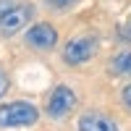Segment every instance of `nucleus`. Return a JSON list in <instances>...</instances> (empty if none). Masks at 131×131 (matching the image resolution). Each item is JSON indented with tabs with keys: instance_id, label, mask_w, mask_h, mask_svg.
Wrapping results in <instances>:
<instances>
[{
	"instance_id": "9d476101",
	"label": "nucleus",
	"mask_w": 131,
	"mask_h": 131,
	"mask_svg": "<svg viewBox=\"0 0 131 131\" xmlns=\"http://www.w3.org/2000/svg\"><path fill=\"white\" fill-rule=\"evenodd\" d=\"M50 5H55V8H66V5H71L73 0H47Z\"/></svg>"
},
{
	"instance_id": "f257e3e1",
	"label": "nucleus",
	"mask_w": 131,
	"mask_h": 131,
	"mask_svg": "<svg viewBox=\"0 0 131 131\" xmlns=\"http://www.w3.org/2000/svg\"><path fill=\"white\" fill-rule=\"evenodd\" d=\"M39 110L31 102H8L0 105V128H24L37 123Z\"/></svg>"
},
{
	"instance_id": "423d86ee",
	"label": "nucleus",
	"mask_w": 131,
	"mask_h": 131,
	"mask_svg": "<svg viewBox=\"0 0 131 131\" xmlns=\"http://www.w3.org/2000/svg\"><path fill=\"white\" fill-rule=\"evenodd\" d=\"M79 131H118V126L102 113H84L79 118Z\"/></svg>"
},
{
	"instance_id": "f03ea898",
	"label": "nucleus",
	"mask_w": 131,
	"mask_h": 131,
	"mask_svg": "<svg viewBox=\"0 0 131 131\" xmlns=\"http://www.w3.org/2000/svg\"><path fill=\"white\" fill-rule=\"evenodd\" d=\"M94 52H97V39L94 37H76V39H71L66 45L63 58H66V63L79 66V63H86Z\"/></svg>"
},
{
	"instance_id": "39448f33",
	"label": "nucleus",
	"mask_w": 131,
	"mask_h": 131,
	"mask_svg": "<svg viewBox=\"0 0 131 131\" xmlns=\"http://www.w3.org/2000/svg\"><path fill=\"white\" fill-rule=\"evenodd\" d=\"M58 42V31L50 24H37L26 31V45L37 47V50H52Z\"/></svg>"
},
{
	"instance_id": "6e6552de",
	"label": "nucleus",
	"mask_w": 131,
	"mask_h": 131,
	"mask_svg": "<svg viewBox=\"0 0 131 131\" xmlns=\"http://www.w3.org/2000/svg\"><path fill=\"white\" fill-rule=\"evenodd\" d=\"M5 89H8V76H5V71H0V97L5 94Z\"/></svg>"
},
{
	"instance_id": "7ed1b4c3",
	"label": "nucleus",
	"mask_w": 131,
	"mask_h": 131,
	"mask_svg": "<svg viewBox=\"0 0 131 131\" xmlns=\"http://www.w3.org/2000/svg\"><path fill=\"white\" fill-rule=\"evenodd\" d=\"M31 16V8L29 5H10L8 10H3L0 13V34H16L18 29H24L26 26V21Z\"/></svg>"
},
{
	"instance_id": "20e7f679",
	"label": "nucleus",
	"mask_w": 131,
	"mask_h": 131,
	"mask_svg": "<svg viewBox=\"0 0 131 131\" xmlns=\"http://www.w3.org/2000/svg\"><path fill=\"white\" fill-rule=\"evenodd\" d=\"M73 105H76L73 89H68V86H55V92L50 94V102H47V113L52 118H63V115H68L73 110Z\"/></svg>"
},
{
	"instance_id": "0eeeda50",
	"label": "nucleus",
	"mask_w": 131,
	"mask_h": 131,
	"mask_svg": "<svg viewBox=\"0 0 131 131\" xmlns=\"http://www.w3.org/2000/svg\"><path fill=\"white\" fill-rule=\"evenodd\" d=\"M113 66H115V71H121V73H131V50L121 52V55L113 60Z\"/></svg>"
},
{
	"instance_id": "1a4fd4ad",
	"label": "nucleus",
	"mask_w": 131,
	"mask_h": 131,
	"mask_svg": "<svg viewBox=\"0 0 131 131\" xmlns=\"http://www.w3.org/2000/svg\"><path fill=\"white\" fill-rule=\"evenodd\" d=\"M123 102H126V107H131V84L123 86Z\"/></svg>"
}]
</instances>
